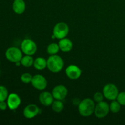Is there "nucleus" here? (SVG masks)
Here are the masks:
<instances>
[{"label": "nucleus", "mask_w": 125, "mask_h": 125, "mask_svg": "<svg viewBox=\"0 0 125 125\" xmlns=\"http://www.w3.org/2000/svg\"><path fill=\"white\" fill-rule=\"evenodd\" d=\"M95 108V101L90 98L84 99L78 105L79 114L84 117L92 115L94 113Z\"/></svg>", "instance_id": "obj_1"}, {"label": "nucleus", "mask_w": 125, "mask_h": 125, "mask_svg": "<svg viewBox=\"0 0 125 125\" xmlns=\"http://www.w3.org/2000/svg\"><path fill=\"white\" fill-rule=\"evenodd\" d=\"M64 62L61 56L58 55H51L47 59V68L52 73H59L63 68Z\"/></svg>", "instance_id": "obj_2"}, {"label": "nucleus", "mask_w": 125, "mask_h": 125, "mask_svg": "<svg viewBox=\"0 0 125 125\" xmlns=\"http://www.w3.org/2000/svg\"><path fill=\"white\" fill-rule=\"evenodd\" d=\"M69 33V27L67 23L64 22H59L54 26L53 28L52 39H62L65 38Z\"/></svg>", "instance_id": "obj_3"}, {"label": "nucleus", "mask_w": 125, "mask_h": 125, "mask_svg": "<svg viewBox=\"0 0 125 125\" xmlns=\"http://www.w3.org/2000/svg\"><path fill=\"white\" fill-rule=\"evenodd\" d=\"M5 56L9 61L16 63L21 61L23 57V52L18 48L12 46L7 49L5 52Z\"/></svg>", "instance_id": "obj_4"}, {"label": "nucleus", "mask_w": 125, "mask_h": 125, "mask_svg": "<svg viewBox=\"0 0 125 125\" xmlns=\"http://www.w3.org/2000/svg\"><path fill=\"white\" fill-rule=\"evenodd\" d=\"M21 50L25 55L32 56L36 52L37 46L34 40L30 39H25L21 43Z\"/></svg>", "instance_id": "obj_5"}, {"label": "nucleus", "mask_w": 125, "mask_h": 125, "mask_svg": "<svg viewBox=\"0 0 125 125\" xmlns=\"http://www.w3.org/2000/svg\"><path fill=\"white\" fill-rule=\"evenodd\" d=\"M103 94L106 99L111 101L117 100L119 92L117 87L114 84H106L103 89Z\"/></svg>", "instance_id": "obj_6"}, {"label": "nucleus", "mask_w": 125, "mask_h": 125, "mask_svg": "<svg viewBox=\"0 0 125 125\" xmlns=\"http://www.w3.org/2000/svg\"><path fill=\"white\" fill-rule=\"evenodd\" d=\"M109 111V104L106 101H102L97 103V104L95 105L94 114L97 118H103L108 115Z\"/></svg>", "instance_id": "obj_7"}, {"label": "nucleus", "mask_w": 125, "mask_h": 125, "mask_svg": "<svg viewBox=\"0 0 125 125\" xmlns=\"http://www.w3.org/2000/svg\"><path fill=\"white\" fill-rule=\"evenodd\" d=\"M31 84L33 87L39 90H45L47 86L46 79L42 74H35L32 77Z\"/></svg>", "instance_id": "obj_8"}, {"label": "nucleus", "mask_w": 125, "mask_h": 125, "mask_svg": "<svg viewBox=\"0 0 125 125\" xmlns=\"http://www.w3.org/2000/svg\"><path fill=\"white\" fill-rule=\"evenodd\" d=\"M65 74L69 79L76 80L80 78L82 74V70L78 66L70 65L66 68Z\"/></svg>", "instance_id": "obj_9"}, {"label": "nucleus", "mask_w": 125, "mask_h": 125, "mask_svg": "<svg viewBox=\"0 0 125 125\" xmlns=\"http://www.w3.org/2000/svg\"><path fill=\"white\" fill-rule=\"evenodd\" d=\"M52 94L54 98L62 101L67 97L68 95V90L67 87L63 85H56L52 89Z\"/></svg>", "instance_id": "obj_10"}, {"label": "nucleus", "mask_w": 125, "mask_h": 125, "mask_svg": "<svg viewBox=\"0 0 125 125\" xmlns=\"http://www.w3.org/2000/svg\"><path fill=\"white\" fill-rule=\"evenodd\" d=\"M21 100L18 94L12 93L9 94L7 98V103L8 108L12 111L17 109L20 105Z\"/></svg>", "instance_id": "obj_11"}, {"label": "nucleus", "mask_w": 125, "mask_h": 125, "mask_svg": "<svg viewBox=\"0 0 125 125\" xmlns=\"http://www.w3.org/2000/svg\"><path fill=\"white\" fill-rule=\"evenodd\" d=\"M40 112V109L36 104H31L27 105L23 109V114L25 118L31 119L36 117Z\"/></svg>", "instance_id": "obj_12"}, {"label": "nucleus", "mask_w": 125, "mask_h": 125, "mask_svg": "<svg viewBox=\"0 0 125 125\" xmlns=\"http://www.w3.org/2000/svg\"><path fill=\"white\" fill-rule=\"evenodd\" d=\"M39 99L40 103L46 107L51 106L54 101V97L52 93L48 92H42L39 95Z\"/></svg>", "instance_id": "obj_13"}, {"label": "nucleus", "mask_w": 125, "mask_h": 125, "mask_svg": "<svg viewBox=\"0 0 125 125\" xmlns=\"http://www.w3.org/2000/svg\"><path fill=\"white\" fill-rule=\"evenodd\" d=\"M58 45L59 46L60 50L65 52L70 51L73 48V42H72V40L66 37L60 39Z\"/></svg>", "instance_id": "obj_14"}, {"label": "nucleus", "mask_w": 125, "mask_h": 125, "mask_svg": "<svg viewBox=\"0 0 125 125\" xmlns=\"http://www.w3.org/2000/svg\"><path fill=\"white\" fill-rule=\"evenodd\" d=\"M12 9L17 14H22L26 10L25 2L24 0H14L12 4Z\"/></svg>", "instance_id": "obj_15"}, {"label": "nucleus", "mask_w": 125, "mask_h": 125, "mask_svg": "<svg viewBox=\"0 0 125 125\" xmlns=\"http://www.w3.org/2000/svg\"><path fill=\"white\" fill-rule=\"evenodd\" d=\"M33 66L38 70H42L47 67V60L42 57H39L34 60Z\"/></svg>", "instance_id": "obj_16"}, {"label": "nucleus", "mask_w": 125, "mask_h": 125, "mask_svg": "<svg viewBox=\"0 0 125 125\" xmlns=\"http://www.w3.org/2000/svg\"><path fill=\"white\" fill-rule=\"evenodd\" d=\"M34 62V60L33 57H32V56H29V55H25L24 56H23L20 61L21 65L26 68H29L33 66Z\"/></svg>", "instance_id": "obj_17"}, {"label": "nucleus", "mask_w": 125, "mask_h": 125, "mask_svg": "<svg viewBox=\"0 0 125 125\" xmlns=\"http://www.w3.org/2000/svg\"><path fill=\"white\" fill-rule=\"evenodd\" d=\"M51 107L54 112L59 113L63 111V108H64V105L61 100H54L53 103L51 104Z\"/></svg>", "instance_id": "obj_18"}, {"label": "nucleus", "mask_w": 125, "mask_h": 125, "mask_svg": "<svg viewBox=\"0 0 125 125\" xmlns=\"http://www.w3.org/2000/svg\"><path fill=\"white\" fill-rule=\"evenodd\" d=\"M60 50L59 46L58 44L52 43L50 44L46 48V52L50 56L51 55H56L59 52Z\"/></svg>", "instance_id": "obj_19"}, {"label": "nucleus", "mask_w": 125, "mask_h": 125, "mask_svg": "<svg viewBox=\"0 0 125 125\" xmlns=\"http://www.w3.org/2000/svg\"><path fill=\"white\" fill-rule=\"evenodd\" d=\"M121 106L122 105L119 103V102L117 100V101L113 100L109 105L110 111H111L113 113H118L120 111Z\"/></svg>", "instance_id": "obj_20"}, {"label": "nucleus", "mask_w": 125, "mask_h": 125, "mask_svg": "<svg viewBox=\"0 0 125 125\" xmlns=\"http://www.w3.org/2000/svg\"><path fill=\"white\" fill-rule=\"evenodd\" d=\"M9 96L8 90L6 87L0 85V102L7 100Z\"/></svg>", "instance_id": "obj_21"}, {"label": "nucleus", "mask_w": 125, "mask_h": 125, "mask_svg": "<svg viewBox=\"0 0 125 125\" xmlns=\"http://www.w3.org/2000/svg\"><path fill=\"white\" fill-rule=\"evenodd\" d=\"M32 77L33 76L30 74V73H23V74H21V76L20 77V79L23 83L29 84V83H31Z\"/></svg>", "instance_id": "obj_22"}, {"label": "nucleus", "mask_w": 125, "mask_h": 125, "mask_svg": "<svg viewBox=\"0 0 125 125\" xmlns=\"http://www.w3.org/2000/svg\"><path fill=\"white\" fill-rule=\"evenodd\" d=\"M104 98V96L103 94L101 92H96L94 95V101H95L96 103H99L103 101Z\"/></svg>", "instance_id": "obj_23"}, {"label": "nucleus", "mask_w": 125, "mask_h": 125, "mask_svg": "<svg viewBox=\"0 0 125 125\" xmlns=\"http://www.w3.org/2000/svg\"><path fill=\"white\" fill-rule=\"evenodd\" d=\"M117 100L122 106H125V92H122L118 94Z\"/></svg>", "instance_id": "obj_24"}, {"label": "nucleus", "mask_w": 125, "mask_h": 125, "mask_svg": "<svg viewBox=\"0 0 125 125\" xmlns=\"http://www.w3.org/2000/svg\"><path fill=\"white\" fill-rule=\"evenodd\" d=\"M7 107H8V106H7V102H6L5 101L0 102V110L1 111H6Z\"/></svg>", "instance_id": "obj_25"}, {"label": "nucleus", "mask_w": 125, "mask_h": 125, "mask_svg": "<svg viewBox=\"0 0 125 125\" xmlns=\"http://www.w3.org/2000/svg\"><path fill=\"white\" fill-rule=\"evenodd\" d=\"M0 66H1V62H0Z\"/></svg>", "instance_id": "obj_26"}]
</instances>
